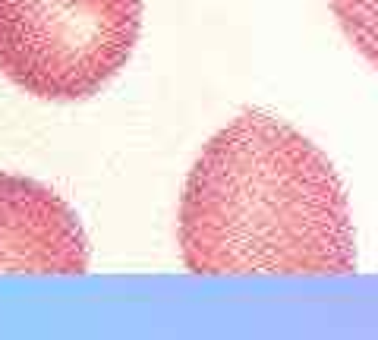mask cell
Returning <instances> with one entry per match:
<instances>
[{
  "label": "cell",
  "mask_w": 378,
  "mask_h": 340,
  "mask_svg": "<svg viewBox=\"0 0 378 340\" xmlns=\"http://www.w3.org/2000/svg\"><path fill=\"white\" fill-rule=\"evenodd\" d=\"M0 271H89V240L76 211L54 189L16 174H0Z\"/></svg>",
  "instance_id": "cell-3"
},
{
  "label": "cell",
  "mask_w": 378,
  "mask_h": 340,
  "mask_svg": "<svg viewBox=\"0 0 378 340\" xmlns=\"http://www.w3.org/2000/svg\"><path fill=\"white\" fill-rule=\"evenodd\" d=\"M347 41L378 70V0H328Z\"/></svg>",
  "instance_id": "cell-4"
},
{
  "label": "cell",
  "mask_w": 378,
  "mask_h": 340,
  "mask_svg": "<svg viewBox=\"0 0 378 340\" xmlns=\"http://www.w3.org/2000/svg\"><path fill=\"white\" fill-rule=\"evenodd\" d=\"M142 0H0V73L44 101H82L129 63Z\"/></svg>",
  "instance_id": "cell-2"
},
{
  "label": "cell",
  "mask_w": 378,
  "mask_h": 340,
  "mask_svg": "<svg viewBox=\"0 0 378 340\" xmlns=\"http://www.w3.org/2000/svg\"><path fill=\"white\" fill-rule=\"evenodd\" d=\"M180 252L195 274H350L356 230L347 189L299 129L243 110L189 170Z\"/></svg>",
  "instance_id": "cell-1"
}]
</instances>
